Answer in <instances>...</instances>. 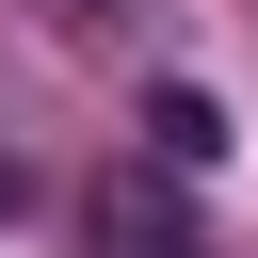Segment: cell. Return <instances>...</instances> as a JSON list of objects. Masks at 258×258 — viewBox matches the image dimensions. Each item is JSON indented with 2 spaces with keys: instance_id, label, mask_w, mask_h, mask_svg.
<instances>
[{
  "instance_id": "3",
  "label": "cell",
  "mask_w": 258,
  "mask_h": 258,
  "mask_svg": "<svg viewBox=\"0 0 258 258\" xmlns=\"http://www.w3.org/2000/svg\"><path fill=\"white\" fill-rule=\"evenodd\" d=\"M16 194H32V177H16V161H0V210H16Z\"/></svg>"
},
{
  "instance_id": "2",
  "label": "cell",
  "mask_w": 258,
  "mask_h": 258,
  "mask_svg": "<svg viewBox=\"0 0 258 258\" xmlns=\"http://www.w3.org/2000/svg\"><path fill=\"white\" fill-rule=\"evenodd\" d=\"M226 145H242V129H226L210 81H145V161H161V177H210Z\"/></svg>"
},
{
  "instance_id": "1",
  "label": "cell",
  "mask_w": 258,
  "mask_h": 258,
  "mask_svg": "<svg viewBox=\"0 0 258 258\" xmlns=\"http://www.w3.org/2000/svg\"><path fill=\"white\" fill-rule=\"evenodd\" d=\"M97 258H210V226L177 210V177H97Z\"/></svg>"
}]
</instances>
